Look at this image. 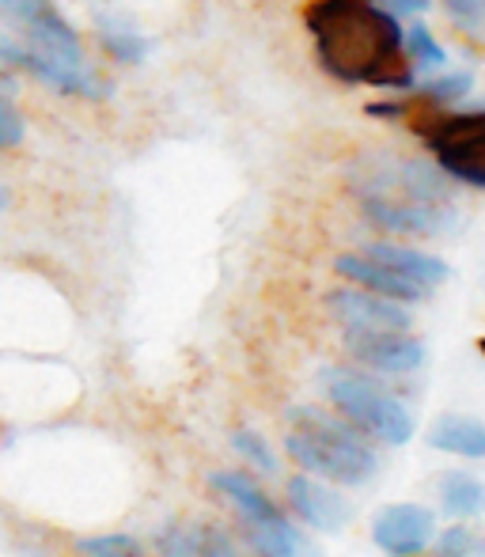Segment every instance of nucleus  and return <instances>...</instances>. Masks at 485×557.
Instances as JSON below:
<instances>
[{"instance_id": "obj_1", "label": "nucleus", "mask_w": 485, "mask_h": 557, "mask_svg": "<svg viewBox=\"0 0 485 557\" xmlns=\"http://www.w3.org/2000/svg\"><path fill=\"white\" fill-rule=\"evenodd\" d=\"M303 20L319 61L338 81L372 88H406L413 81L398 15L383 12L375 0H311Z\"/></svg>"}, {"instance_id": "obj_2", "label": "nucleus", "mask_w": 485, "mask_h": 557, "mask_svg": "<svg viewBox=\"0 0 485 557\" xmlns=\"http://www.w3.org/2000/svg\"><path fill=\"white\" fill-rule=\"evenodd\" d=\"M285 451L300 470L323 474L334 485H364L380 470V455L368 436L346 418L319 410V406H296L293 429L285 436Z\"/></svg>"}, {"instance_id": "obj_3", "label": "nucleus", "mask_w": 485, "mask_h": 557, "mask_svg": "<svg viewBox=\"0 0 485 557\" xmlns=\"http://www.w3.org/2000/svg\"><path fill=\"white\" fill-rule=\"evenodd\" d=\"M20 30H23V69L30 76H38L46 88H53L58 96H76V99L111 96V81H103L84 61V46L76 38V30L53 8H46L42 15L23 23Z\"/></svg>"}, {"instance_id": "obj_4", "label": "nucleus", "mask_w": 485, "mask_h": 557, "mask_svg": "<svg viewBox=\"0 0 485 557\" xmlns=\"http://www.w3.org/2000/svg\"><path fill=\"white\" fill-rule=\"evenodd\" d=\"M319 380H323L326 398L341 410V418L361 429L368 441H380L387 447H402L413 441L418 421L380 380L357 372V368H326Z\"/></svg>"}, {"instance_id": "obj_5", "label": "nucleus", "mask_w": 485, "mask_h": 557, "mask_svg": "<svg viewBox=\"0 0 485 557\" xmlns=\"http://www.w3.org/2000/svg\"><path fill=\"white\" fill-rule=\"evenodd\" d=\"M209 482H213V490L236 508V516L242 523V539H247L254 557H319V554H311L303 531L273 505L270 493L250 474H242V470H216Z\"/></svg>"}, {"instance_id": "obj_6", "label": "nucleus", "mask_w": 485, "mask_h": 557, "mask_svg": "<svg viewBox=\"0 0 485 557\" xmlns=\"http://www.w3.org/2000/svg\"><path fill=\"white\" fill-rule=\"evenodd\" d=\"M413 129L428 140L440 168L485 190V114H433L413 117Z\"/></svg>"}, {"instance_id": "obj_7", "label": "nucleus", "mask_w": 485, "mask_h": 557, "mask_svg": "<svg viewBox=\"0 0 485 557\" xmlns=\"http://www.w3.org/2000/svg\"><path fill=\"white\" fill-rule=\"evenodd\" d=\"M346 349L380 375H410L425 364V342L406 331H346Z\"/></svg>"}, {"instance_id": "obj_8", "label": "nucleus", "mask_w": 485, "mask_h": 557, "mask_svg": "<svg viewBox=\"0 0 485 557\" xmlns=\"http://www.w3.org/2000/svg\"><path fill=\"white\" fill-rule=\"evenodd\" d=\"M285 500L303 528L323 531V535H338V531H346L349 520H353V505H349L331 482H319L308 470L288 478Z\"/></svg>"}, {"instance_id": "obj_9", "label": "nucleus", "mask_w": 485, "mask_h": 557, "mask_svg": "<svg viewBox=\"0 0 485 557\" xmlns=\"http://www.w3.org/2000/svg\"><path fill=\"white\" fill-rule=\"evenodd\" d=\"M436 535V516L425 505H387L375 512L372 520V543L387 557H418L433 546Z\"/></svg>"}, {"instance_id": "obj_10", "label": "nucleus", "mask_w": 485, "mask_h": 557, "mask_svg": "<svg viewBox=\"0 0 485 557\" xmlns=\"http://www.w3.org/2000/svg\"><path fill=\"white\" fill-rule=\"evenodd\" d=\"M326 308L346 331H410V311L368 288H338L326 296Z\"/></svg>"}, {"instance_id": "obj_11", "label": "nucleus", "mask_w": 485, "mask_h": 557, "mask_svg": "<svg viewBox=\"0 0 485 557\" xmlns=\"http://www.w3.org/2000/svg\"><path fill=\"white\" fill-rule=\"evenodd\" d=\"M334 270H338L346 281H353V285L368 288V293H380V296L398 300V304H418L433 293V288L402 277L398 270H390V265L375 262V258H368V255H338L334 258Z\"/></svg>"}, {"instance_id": "obj_12", "label": "nucleus", "mask_w": 485, "mask_h": 557, "mask_svg": "<svg viewBox=\"0 0 485 557\" xmlns=\"http://www.w3.org/2000/svg\"><path fill=\"white\" fill-rule=\"evenodd\" d=\"M361 255L375 258V262L390 265V270H398L402 277L418 281V285L425 288H436L444 285V281L451 277L448 262L436 255H425V250H413V247H398V243H368Z\"/></svg>"}, {"instance_id": "obj_13", "label": "nucleus", "mask_w": 485, "mask_h": 557, "mask_svg": "<svg viewBox=\"0 0 485 557\" xmlns=\"http://www.w3.org/2000/svg\"><path fill=\"white\" fill-rule=\"evenodd\" d=\"M428 447L444 455H459V459H485V421L444 413L428 425Z\"/></svg>"}, {"instance_id": "obj_14", "label": "nucleus", "mask_w": 485, "mask_h": 557, "mask_svg": "<svg viewBox=\"0 0 485 557\" xmlns=\"http://www.w3.org/2000/svg\"><path fill=\"white\" fill-rule=\"evenodd\" d=\"M440 508L456 520L485 516V482L471 470H448L440 478Z\"/></svg>"}, {"instance_id": "obj_15", "label": "nucleus", "mask_w": 485, "mask_h": 557, "mask_svg": "<svg viewBox=\"0 0 485 557\" xmlns=\"http://www.w3.org/2000/svg\"><path fill=\"white\" fill-rule=\"evenodd\" d=\"M163 554L167 557H242L236 550L224 531L216 528H183V531H171L163 535Z\"/></svg>"}, {"instance_id": "obj_16", "label": "nucleus", "mask_w": 485, "mask_h": 557, "mask_svg": "<svg viewBox=\"0 0 485 557\" xmlns=\"http://www.w3.org/2000/svg\"><path fill=\"white\" fill-rule=\"evenodd\" d=\"M232 447H236V451L250 462V467L262 470V474H277V470H281L273 444L265 441L262 433H254V429H236V433H232Z\"/></svg>"}, {"instance_id": "obj_17", "label": "nucleus", "mask_w": 485, "mask_h": 557, "mask_svg": "<svg viewBox=\"0 0 485 557\" xmlns=\"http://www.w3.org/2000/svg\"><path fill=\"white\" fill-rule=\"evenodd\" d=\"M76 550L84 557H145V546L133 535H91L80 539Z\"/></svg>"}, {"instance_id": "obj_18", "label": "nucleus", "mask_w": 485, "mask_h": 557, "mask_svg": "<svg viewBox=\"0 0 485 557\" xmlns=\"http://www.w3.org/2000/svg\"><path fill=\"white\" fill-rule=\"evenodd\" d=\"M103 46L122 65H140L148 58V38L133 35V30H103Z\"/></svg>"}, {"instance_id": "obj_19", "label": "nucleus", "mask_w": 485, "mask_h": 557, "mask_svg": "<svg viewBox=\"0 0 485 557\" xmlns=\"http://www.w3.org/2000/svg\"><path fill=\"white\" fill-rule=\"evenodd\" d=\"M433 546H436V557H471L478 550V539H474V531L463 528V523H451V528L436 531Z\"/></svg>"}, {"instance_id": "obj_20", "label": "nucleus", "mask_w": 485, "mask_h": 557, "mask_svg": "<svg viewBox=\"0 0 485 557\" xmlns=\"http://www.w3.org/2000/svg\"><path fill=\"white\" fill-rule=\"evenodd\" d=\"M406 50H410V58H413V61H421V65H428V69L444 65L440 42H436V38L428 35L425 27H413L410 35H406Z\"/></svg>"}, {"instance_id": "obj_21", "label": "nucleus", "mask_w": 485, "mask_h": 557, "mask_svg": "<svg viewBox=\"0 0 485 557\" xmlns=\"http://www.w3.org/2000/svg\"><path fill=\"white\" fill-rule=\"evenodd\" d=\"M471 91V76L459 73V76H448V81H436L428 84L425 91H421V99H428V103H448V99H459Z\"/></svg>"}, {"instance_id": "obj_22", "label": "nucleus", "mask_w": 485, "mask_h": 557, "mask_svg": "<svg viewBox=\"0 0 485 557\" xmlns=\"http://www.w3.org/2000/svg\"><path fill=\"white\" fill-rule=\"evenodd\" d=\"M46 8H50V0H0V20L23 27V23H30L35 15H42Z\"/></svg>"}, {"instance_id": "obj_23", "label": "nucleus", "mask_w": 485, "mask_h": 557, "mask_svg": "<svg viewBox=\"0 0 485 557\" xmlns=\"http://www.w3.org/2000/svg\"><path fill=\"white\" fill-rule=\"evenodd\" d=\"M23 140V117L0 96V148H15Z\"/></svg>"}, {"instance_id": "obj_24", "label": "nucleus", "mask_w": 485, "mask_h": 557, "mask_svg": "<svg viewBox=\"0 0 485 557\" xmlns=\"http://www.w3.org/2000/svg\"><path fill=\"white\" fill-rule=\"evenodd\" d=\"M375 4L390 15H418L421 8H428V0H375Z\"/></svg>"}, {"instance_id": "obj_25", "label": "nucleus", "mask_w": 485, "mask_h": 557, "mask_svg": "<svg viewBox=\"0 0 485 557\" xmlns=\"http://www.w3.org/2000/svg\"><path fill=\"white\" fill-rule=\"evenodd\" d=\"M444 4H448L451 15H459V20H474L485 8V0H444Z\"/></svg>"}, {"instance_id": "obj_26", "label": "nucleus", "mask_w": 485, "mask_h": 557, "mask_svg": "<svg viewBox=\"0 0 485 557\" xmlns=\"http://www.w3.org/2000/svg\"><path fill=\"white\" fill-rule=\"evenodd\" d=\"M0 209H8V190L0 186Z\"/></svg>"}, {"instance_id": "obj_27", "label": "nucleus", "mask_w": 485, "mask_h": 557, "mask_svg": "<svg viewBox=\"0 0 485 557\" xmlns=\"http://www.w3.org/2000/svg\"><path fill=\"white\" fill-rule=\"evenodd\" d=\"M482 352H485V342H482Z\"/></svg>"}, {"instance_id": "obj_28", "label": "nucleus", "mask_w": 485, "mask_h": 557, "mask_svg": "<svg viewBox=\"0 0 485 557\" xmlns=\"http://www.w3.org/2000/svg\"><path fill=\"white\" fill-rule=\"evenodd\" d=\"M482 554H485V543H482Z\"/></svg>"}, {"instance_id": "obj_29", "label": "nucleus", "mask_w": 485, "mask_h": 557, "mask_svg": "<svg viewBox=\"0 0 485 557\" xmlns=\"http://www.w3.org/2000/svg\"><path fill=\"white\" fill-rule=\"evenodd\" d=\"M418 557H421V554H418Z\"/></svg>"}]
</instances>
